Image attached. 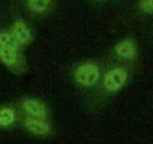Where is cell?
Returning <instances> with one entry per match:
<instances>
[{"label": "cell", "mask_w": 153, "mask_h": 144, "mask_svg": "<svg viewBox=\"0 0 153 144\" xmlns=\"http://www.w3.org/2000/svg\"><path fill=\"white\" fill-rule=\"evenodd\" d=\"M20 48L21 47L11 32H0V62L17 74H20L24 66V59Z\"/></svg>", "instance_id": "6da1fadb"}, {"label": "cell", "mask_w": 153, "mask_h": 144, "mask_svg": "<svg viewBox=\"0 0 153 144\" xmlns=\"http://www.w3.org/2000/svg\"><path fill=\"white\" fill-rule=\"evenodd\" d=\"M74 78H75L76 83H78L80 86H83V87H92L101 78L99 66L96 63H90V62L89 63H83V65H80L78 68L75 69Z\"/></svg>", "instance_id": "7a4b0ae2"}, {"label": "cell", "mask_w": 153, "mask_h": 144, "mask_svg": "<svg viewBox=\"0 0 153 144\" xmlns=\"http://www.w3.org/2000/svg\"><path fill=\"white\" fill-rule=\"evenodd\" d=\"M128 81V72L123 68H113L108 71L104 78V87L110 93L119 92Z\"/></svg>", "instance_id": "3957f363"}, {"label": "cell", "mask_w": 153, "mask_h": 144, "mask_svg": "<svg viewBox=\"0 0 153 144\" xmlns=\"http://www.w3.org/2000/svg\"><path fill=\"white\" fill-rule=\"evenodd\" d=\"M11 33L12 36L15 38V41L18 42L20 47H27L32 44L33 41V33L32 30L29 29V26L21 21V20H17L14 24H12V29H11Z\"/></svg>", "instance_id": "277c9868"}, {"label": "cell", "mask_w": 153, "mask_h": 144, "mask_svg": "<svg viewBox=\"0 0 153 144\" xmlns=\"http://www.w3.org/2000/svg\"><path fill=\"white\" fill-rule=\"evenodd\" d=\"M23 125L26 128V131H29L33 135H39V137H45L51 132L50 125L45 122V119H38V117H30L26 116L23 120Z\"/></svg>", "instance_id": "5b68a950"}, {"label": "cell", "mask_w": 153, "mask_h": 144, "mask_svg": "<svg viewBox=\"0 0 153 144\" xmlns=\"http://www.w3.org/2000/svg\"><path fill=\"white\" fill-rule=\"evenodd\" d=\"M23 110L26 116L30 117H38V119H47L48 116V108L42 101L38 99H26L23 101Z\"/></svg>", "instance_id": "8992f818"}, {"label": "cell", "mask_w": 153, "mask_h": 144, "mask_svg": "<svg viewBox=\"0 0 153 144\" xmlns=\"http://www.w3.org/2000/svg\"><path fill=\"white\" fill-rule=\"evenodd\" d=\"M114 51L120 59H134L137 54V47L131 39H123L119 44H116Z\"/></svg>", "instance_id": "52a82bcc"}, {"label": "cell", "mask_w": 153, "mask_h": 144, "mask_svg": "<svg viewBox=\"0 0 153 144\" xmlns=\"http://www.w3.org/2000/svg\"><path fill=\"white\" fill-rule=\"evenodd\" d=\"M15 119H17V114L11 107L0 108V128H8V126L14 125Z\"/></svg>", "instance_id": "ba28073f"}, {"label": "cell", "mask_w": 153, "mask_h": 144, "mask_svg": "<svg viewBox=\"0 0 153 144\" xmlns=\"http://www.w3.org/2000/svg\"><path fill=\"white\" fill-rule=\"evenodd\" d=\"M26 3H27V8L32 12L42 14V12H45L50 8L51 0H26Z\"/></svg>", "instance_id": "9c48e42d"}, {"label": "cell", "mask_w": 153, "mask_h": 144, "mask_svg": "<svg viewBox=\"0 0 153 144\" xmlns=\"http://www.w3.org/2000/svg\"><path fill=\"white\" fill-rule=\"evenodd\" d=\"M140 9L147 12V14H153V0H140Z\"/></svg>", "instance_id": "30bf717a"}, {"label": "cell", "mask_w": 153, "mask_h": 144, "mask_svg": "<svg viewBox=\"0 0 153 144\" xmlns=\"http://www.w3.org/2000/svg\"><path fill=\"white\" fill-rule=\"evenodd\" d=\"M93 2H105V0H93Z\"/></svg>", "instance_id": "8fae6325"}]
</instances>
